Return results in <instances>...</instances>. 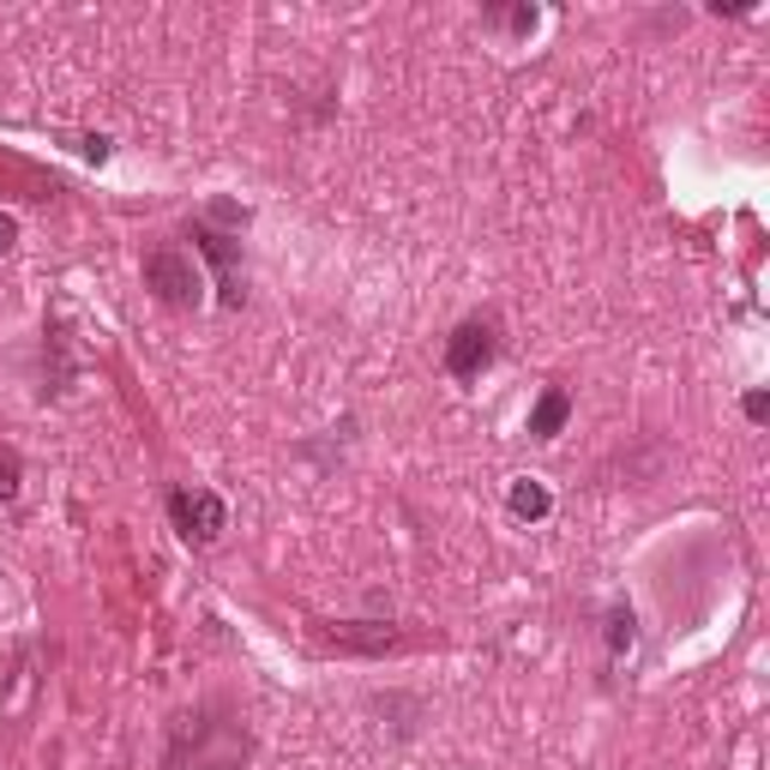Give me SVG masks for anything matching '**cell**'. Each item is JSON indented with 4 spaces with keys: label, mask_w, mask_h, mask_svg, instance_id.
Segmentation results:
<instances>
[{
    "label": "cell",
    "mask_w": 770,
    "mask_h": 770,
    "mask_svg": "<svg viewBox=\"0 0 770 770\" xmlns=\"http://www.w3.org/2000/svg\"><path fill=\"white\" fill-rule=\"evenodd\" d=\"M79 151H85V157H91V162H102V157H109V139H102V132H97V139H85V145H79Z\"/></svg>",
    "instance_id": "obj_12"
},
{
    "label": "cell",
    "mask_w": 770,
    "mask_h": 770,
    "mask_svg": "<svg viewBox=\"0 0 770 770\" xmlns=\"http://www.w3.org/2000/svg\"><path fill=\"white\" fill-rule=\"evenodd\" d=\"M12 494H19V470L0 464V500H12Z\"/></svg>",
    "instance_id": "obj_11"
},
{
    "label": "cell",
    "mask_w": 770,
    "mask_h": 770,
    "mask_svg": "<svg viewBox=\"0 0 770 770\" xmlns=\"http://www.w3.org/2000/svg\"><path fill=\"white\" fill-rule=\"evenodd\" d=\"M506 24H512L517 37H530V31H536V7H517V12H506Z\"/></svg>",
    "instance_id": "obj_10"
},
{
    "label": "cell",
    "mask_w": 770,
    "mask_h": 770,
    "mask_svg": "<svg viewBox=\"0 0 770 770\" xmlns=\"http://www.w3.org/2000/svg\"><path fill=\"white\" fill-rule=\"evenodd\" d=\"M169 517L187 542H217L229 524V506L211 494V487H175L169 494Z\"/></svg>",
    "instance_id": "obj_3"
},
{
    "label": "cell",
    "mask_w": 770,
    "mask_h": 770,
    "mask_svg": "<svg viewBox=\"0 0 770 770\" xmlns=\"http://www.w3.org/2000/svg\"><path fill=\"white\" fill-rule=\"evenodd\" d=\"M145 289L157 295L162 307H175V314H187V307H199V265L181 247H151L145 254Z\"/></svg>",
    "instance_id": "obj_2"
},
{
    "label": "cell",
    "mask_w": 770,
    "mask_h": 770,
    "mask_svg": "<svg viewBox=\"0 0 770 770\" xmlns=\"http://www.w3.org/2000/svg\"><path fill=\"white\" fill-rule=\"evenodd\" d=\"M319 644L355 650V657H385V650L404 644V632H397V626H379V620H349V626H319Z\"/></svg>",
    "instance_id": "obj_5"
},
{
    "label": "cell",
    "mask_w": 770,
    "mask_h": 770,
    "mask_svg": "<svg viewBox=\"0 0 770 770\" xmlns=\"http://www.w3.org/2000/svg\"><path fill=\"white\" fill-rule=\"evenodd\" d=\"M12 235H19V229H12V217L0 211V254H7V247H12Z\"/></svg>",
    "instance_id": "obj_13"
},
{
    "label": "cell",
    "mask_w": 770,
    "mask_h": 770,
    "mask_svg": "<svg viewBox=\"0 0 770 770\" xmlns=\"http://www.w3.org/2000/svg\"><path fill=\"white\" fill-rule=\"evenodd\" d=\"M192 241L211 254V265H217V277H224V307H241V277H235V235H217L211 224H192Z\"/></svg>",
    "instance_id": "obj_6"
},
{
    "label": "cell",
    "mask_w": 770,
    "mask_h": 770,
    "mask_svg": "<svg viewBox=\"0 0 770 770\" xmlns=\"http://www.w3.org/2000/svg\"><path fill=\"white\" fill-rule=\"evenodd\" d=\"M506 506L517 512V517H547V506H554V500H547V487L542 482H512V494H506Z\"/></svg>",
    "instance_id": "obj_8"
},
{
    "label": "cell",
    "mask_w": 770,
    "mask_h": 770,
    "mask_svg": "<svg viewBox=\"0 0 770 770\" xmlns=\"http://www.w3.org/2000/svg\"><path fill=\"white\" fill-rule=\"evenodd\" d=\"M224 722H205V717H181L169 740V770H235L247 752V734L229 729L224 740H211Z\"/></svg>",
    "instance_id": "obj_1"
},
{
    "label": "cell",
    "mask_w": 770,
    "mask_h": 770,
    "mask_svg": "<svg viewBox=\"0 0 770 770\" xmlns=\"http://www.w3.org/2000/svg\"><path fill=\"white\" fill-rule=\"evenodd\" d=\"M609 650H632V609L609 614Z\"/></svg>",
    "instance_id": "obj_9"
},
{
    "label": "cell",
    "mask_w": 770,
    "mask_h": 770,
    "mask_svg": "<svg viewBox=\"0 0 770 770\" xmlns=\"http://www.w3.org/2000/svg\"><path fill=\"white\" fill-rule=\"evenodd\" d=\"M566 416H572V397L560 392V385H547L536 397V409H530V440H554L560 427H566Z\"/></svg>",
    "instance_id": "obj_7"
},
{
    "label": "cell",
    "mask_w": 770,
    "mask_h": 770,
    "mask_svg": "<svg viewBox=\"0 0 770 770\" xmlns=\"http://www.w3.org/2000/svg\"><path fill=\"white\" fill-rule=\"evenodd\" d=\"M494 349H500L494 325H487V319H464V325H457V332L446 337V374H452V379H482L487 362H494Z\"/></svg>",
    "instance_id": "obj_4"
}]
</instances>
